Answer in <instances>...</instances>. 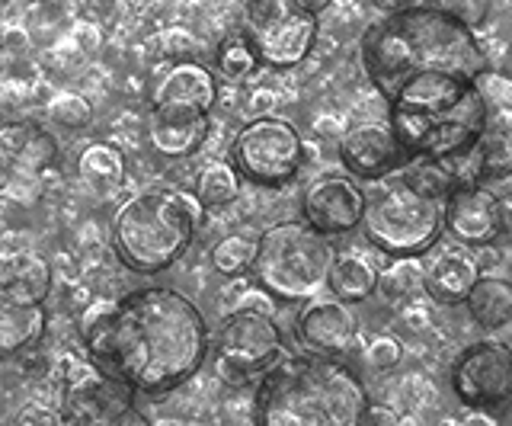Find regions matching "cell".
Returning <instances> with one entry per match:
<instances>
[{"label": "cell", "instance_id": "obj_31", "mask_svg": "<svg viewBox=\"0 0 512 426\" xmlns=\"http://www.w3.org/2000/svg\"><path fill=\"white\" fill-rule=\"evenodd\" d=\"M436 401H439V391L423 375H407L404 382L397 385V404L400 410H407V414H423V410H429Z\"/></svg>", "mask_w": 512, "mask_h": 426}, {"label": "cell", "instance_id": "obj_23", "mask_svg": "<svg viewBox=\"0 0 512 426\" xmlns=\"http://www.w3.org/2000/svg\"><path fill=\"white\" fill-rule=\"evenodd\" d=\"M464 308L480 330H503L512 321V279L480 276L464 298Z\"/></svg>", "mask_w": 512, "mask_h": 426}, {"label": "cell", "instance_id": "obj_21", "mask_svg": "<svg viewBox=\"0 0 512 426\" xmlns=\"http://www.w3.org/2000/svg\"><path fill=\"white\" fill-rule=\"evenodd\" d=\"M48 327L45 305L23 302L0 289V359H13L39 346Z\"/></svg>", "mask_w": 512, "mask_h": 426}, {"label": "cell", "instance_id": "obj_10", "mask_svg": "<svg viewBox=\"0 0 512 426\" xmlns=\"http://www.w3.org/2000/svg\"><path fill=\"white\" fill-rule=\"evenodd\" d=\"M231 164L240 180L256 186H285L304 164V141L285 116H256L231 141Z\"/></svg>", "mask_w": 512, "mask_h": 426}, {"label": "cell", "instance_id": "obj_9", "mask_svg": "<svg viewBox=\"0 0 512 426\" xmlns=\"http://www.w3.org/2000/svg\"><path fill=\"white\" fill-rule=\"evenodd\" d=\"M317 17L295 7V0H244V29L240 36L272 71L298 68L314 52Z\"/></svg>", "mask_w": 512, "mask_h": 426}, {"label": "cell", "instance_id": "obj_44", "mask_svg": "<svg viewBox=\"0 0 512 426\" xmlns=\"http://www.w3.org/2000/svg\"><path fill=\"white\" fill-rule=\"evenodd\" d=\"M157 426H186V423H157Z\"/></svg>", "mask_w": 512, "mask_h": 426}, {"label": "cell", "instance_id": "obj_20", "mask_svg": "<svg viewBox=\"0 0 512 426\" xmlns=\"http://www.w3.org/2000/svg\"><path fill=\"white\" fill-rule=\"evenodd\" d=\"M0 289L23 298V302L45 305V298L55 289V270L32 247L0 250Z\"/></svg>", "mask_w": 512, "mask_h": 426}, {"label": "cell", "instance_id": "obj_12", "mask_svg": "<svg viewBox=\"0 0 512 426\" xmlns=\"http://www.w3.org/2000/svg\"><path fill=\"white\" fill-rule=\"evenodd\" d=\"M452 391L468 410L500 414L512 404V346L503 340L464 346L452 366Z\"/></svg>", "mask_w": 512, "mask_h": 426}, {"label": "cell", "instance_id": "obj_5", "mask_svg": "<svg viewBox=\"0 0 512 426\" xmlns=\"http://www.w3.org/2000/svg\"><path fill=\"white\" fill-rule=\"evenodd\" d=\"M202 222L205 209L196 193L144 189V193L125 199L119 212L112 215V250L132 273H164L189 250Z\"/></svg>", "mask_w": 512, "mask_h": 426}, {"label": "cell", "instance_id": "obj_16", "mask_svg": "<svg viewBox=\"0 0 512 426\" xmlns=\"http://www.w3.org/2000/svg\"><path fill=\"white\" fill-rule=\"evenodd\" d=\"M208 132L212 113H199L189 106H151L148 113V141L160 157H189L196 154Z\"/></svg>", "mask_w": 512, "mask_h": 426}, {"label": "cell", "instance_id": "obj_28", "mask_svg": "<svg viewBox=\"0 0 512 426\" xmlns=\"http://www.w3.org/2000/svg\"><path fill=\"white\" fill-rule=\"evenodd\" d=\"M256 260V238H247V234H228L212 247V266L215 273L237 279L253 270Z\"/></svg>", "mask_w": 512, "mask_h": 426}, {"label": "cell", "instance_id": "obj_7", "mask_svg": "<svg viewBox=\"0 0 512 426\" xmlns=\"http://www.w3.org/2000/svg\"><path fill=\"white\" fill-rule=\"evenodd\" d=\"M359 228L365 231V241L384 257H423L445 228L442 202L413 193L407 183H394L365 202Z\"/></svg>", "mask_w": 512, "mask_h": 426}, {"label": "cell", "instance_id": "obj_25", "mask_svg": "<svg viewBox=\"0 0 512 426\" xmlns=\"http://www.w3.org/2000/svg\"><path fill=\"white\" fill-rule=\"evenodd\" d=\"M423 276H426V266L420 257L391 260V266H384L378 273V295L391 305L410 302V298L423 289Z\"/></svg>", "mask_w": 512, "mask_h": 426}, {"label": "cell", "instance_id": "obj_24", "mask_svg": "<svg viewBox=\"0 0 512 426\" xmlns=\"http://www.w3.org/2000/svg\"><path fill=\"white\" fill-rule=\"evenodd\" d=\"M327 289L336 302L359 305L378 292V273L362 254H352V250L349 254H336L327 273Z\"/></svg>", "mask_w": 512, "mask_h": 426}, {"label": "cell", "instance_id": "obj_38", "mask_svg": "<svg viewBox=\"0 0 512 426\" xmlns=\"http://www.w3.org/2000/svg\"><path fill=\"white\" fill-rule=\"evenodd\" d=\"M375 10L381 17H397V13H410V10H420V7H429L426 0H372Z\"/></svg>", "mask_w": 512, "mask_h": 426}, {"label": "cell", "instance_id": "obj_42", "mask_svg": "<svg viewBox=\"0 0 512 426\" xmlns=\"http://www.w3.org/2000/svg\"><path fill=\"white\" fill-rule=\"evenodd\" d=\"M500 218H503V228L509 231L512 228V199H500Z\"/></svg>", "mask_w": 512, "mask_h": 426}, {"label": "cell", "instance_id": "obj_2", "mask_svg": "<svg viewBox=\"0 0 512 426\" xmlns=\"http://www.w3.org/2000/svg\"><path fill=\"white\" fill-rule=\"evenodd\" d=\"M359 61L388 103L420 74H455L477 84L487 71L477 36L436 7L375 20L359 39Z\"/></svg>", "mask_w": 512, "mask_h": 426}, {"label": "cell", "instance_id": "obj_43", "mask_svg": "<svg viewBox=\"0 0 512 426\" xmlns=\"http://www.w3.org/2000/svg\"><path fill=\"white\" fill-rule=\"evenodd\" d=\"M503 330H509V337H506V340H503V343H509V346H512V321H509V324H506V327H503Z\"/></svg>", "mask_w": 512, "mask_h": 426}, {"label": "cell", "instance_id": "obj_6", "mask_svg": "<svg viewBox=\"0 0 512 426\" xmlns=\"http://www.w3.org/2000/svg\"><path fill=\"white\" fill-rule=\"evenodd\" d=\"M333 247L324 234H317L308 222H279L256 238L253 276L260 289L282 302L311 298L320 286H327L333 266Z\"/></svg>", "mask_w": 512, "mask_h": 426}, {"label": "cell", "instance_id": "obj_33", "mask_svg": "<svg viewBox=\"0 0 512 426\" xmlns=\"http://www.w3.org/2000/svg\"><path fill=\"white\" fill-rule=\"evenodd\" d=\"M490 4L493 0H436V10H442L445 17H452L464 29H480L490 17Z\"/></svg>", "mask_w": 512, "mask_h": 426}, {"label": "cell", "instance_id": "obj_32", "mask_svg": "<svg viewBox=\"0 0 512 426\" xmlns=\"http://www.w3.org/2000/svg\"><path fill=\"white\" fill-rule=\"evenodd\" d=\"M484 151V180H506L512 177V141L503 135H484L480 138Z\"/></svg>", "mask_w": 512, "mask_h": 426}, {"label": "cell", "instance_id": "obj_1", "mask_svg": "<svg viewBox=\"0 0 512 426\" xmlns=\"http://www.w3.org/2000/svg\"><path fill=\"white\" fill-rule=\"evenodd\" d=\"M87 359L132 391L167 394L189 382L212 350L205 314L170 286L96 298L80 314Z\"/></svg>", "mask_w": 512, "mask_h": 426}, {"label": "cell", "instance_id": "obj_19", "mask_svg": "<svg viewBox=\"0 0 512 426\" xmlns=\"http://www.w3.org/2000/svg\"><path fill=\"white\" fill-rule=\"evenodd\" d=\"M218 100V81L199 61H176L154 87L151 106H189L199 113H212Z\"/></svg>", "mask_w": 512, "mask_h": 426}, {"label": "cell", "instance_id": "obj_30", "mask_svg": "<svg viewBox=\"0 0 512 426\" xmlns=\"http://www.w3.org/2000/svg\"><path fill=\"white\" fill-rule=\"evenodd\" d=\"M48 119L58 122L61 129H87L93 122V103L84 97V93L61 90L58 97L48 103Z\"/></svg>", "mask_w": 512, "mask_h": 426}, {"label": "cell", "instance_id": "obj_36", "mask_svg": "<svg viewBox=\"0 0 512 426\" xmlns=\"http://www.w3.org/2000/svg\"><path fill=\"white\" fill-rule=\"evenodd\" d=\"M71 426H154L148 417L141 414L135 404L112 410V414H100V417H84V420H71Z\"/></svg>", "mask_w": 512, "mask_h": 426}, {"label": "cell", "instance_id": "obj_8", "mask_svg": "<svg viewBox=\"0 0 512 426\" xmlns=\"http://www.w3.org/2000/svg\"><path fill=\"white\" fill-rule=\"evenodd\" d=\"M215 375L224 385L244 388L285 359V340L282 330L272 321V314L250 311V308H234L224 314L215 337Z\"/></svg>", "mask_w": 512, "mask_h": 426}, {"label": "cell", "instance_id": "obj_14", "mask_svg": "<svg viewBox=\"0 0 512 426\" xmlns=\"http://www.w3.org/2000/svg\"><path fill=\"white\" fill-rule=\"evenodd\" d=\"M442 222L461 247H487L506 231L500 218V196H493L487 186L455 189L442 202Z\"/></svg>", "mask_w": 512, "mask_h": 426}, {"label": "cell", "instance_id": "obj_34", "mask_svg": "<svg viewBox=\"0 0 512 426\" xmlns=\"http://www.w3.org/2000/svg\"><path fill=\"white\" fill-rule=\"evenodd\" d=\"M13 426H71V417L61 407L45 404V401H26L16 410Z\"/></svg>", "mask_w": 512, "mask_h": 426}, {"label": "cell", "instance_id": "obj_17", "mask_svg": "<svg viewBox=\"0 0 512 426\" xmlns=\"http://www.w3.org/2000/svg\"><path fill=\"white\" fill-rule=\"evenodd\" d=\"M356 327L359 321L352 308L346 302H336V298H314L298 314L301 343L320 356L343 353L352 343V337H356Z\"/></svg>", "mask_w": 512, "mask_h": 426}, {"label": "cell", "instance_id": "obj_11", "mask_svg": "<svg viewBox=\"0 0 512 426\" xmlns=\"http://www.w3.org/2000/svg\"><path fill=\"white\" fill-rule=\"evenodd\" d=\"M55 157L58 141L45 125L32 119L0 125V196L36 202Z\"/></svg>", "mask_w": 512, "mask_h": 426}, {"label": "cell", "instance_id": "obj_22", "mask_svg": "<svg viewBox=\"0 0 512 426\" xmlns=\"http://www.w3.org/2000/svg\"><path fill=\"white\" fill-rule=\"evenodd\" d=\"M77 173H80V180L87 183L90 193L106 199L122 189L128 164H125V154L116 145H109V141H93V145H87L84 154L77 157Z\"/></svg>", "mask_w": 512, "mask_h": 426}, {"label": "cell", "instance_id": "obj_29", "mask_svg": "<svg viewBox=\"0 0 512 426\" xmlns=\"http://www.w3.org/2000/svg\"><path fill=\"white\" fill-rule=\"evenodd\" d=\"M215 65L224 77H228V81H244V77L256 74L260 58H256V52L250 49V42L244 36H228L218 45Z\"/></svg>", "mask_w": 512, "mask_h": 426}, {"label": "cell", "instance_id": "obj_15", "mask_svg": "<svg viewBox=\"0 0 512 426\" xmlns=\"http://www.w3.org/2000/svg\"><path fill=\"white\" fill-rule=\"evenodd\" d=\"M340 157H343V167L349 170V177L375 183L388 177V173H394L407 154L400 148V141L394 138L388 122H362L343 132Z\"/></svg>", "mask_w": 512, "mask_h": 426}, {"label": "cell", "instance_id": "obj_26", "mask_svg": "<svg viewBox=\"0 0 512 426\" xmlns=\"http://www.w3.org/2000/svg\"><path fill=\"white\" fill-rule=\"evenodd\" d=\"M240 196V173L228 161H215L208 164L199 180H196V199L202 202V209H224Z\"/></svg>", "mask_w": 512, "mask_h": 426}, {"label": "cell", "instance_id": "obj_37", "mask_svg": "<svg viewBox=\"0 0 512 426\" xmlns=\"http://www.w3.org/2000/svg\"><path fill=\"white\" fill-rule=\"evenodd\" d=\"M362 426H400V410L391 404H368L362 414Z\"/></svg>", "mask_w": 512, "mask_h": 426}, {"label": "cell", "instance_id": "obj_39", "mask_svg": "<svg viewBox=\"0 0 512 426\" xmlns=\"http://www.w3.org/2000/svg\"><path fill=\"white\" fill-rule=\"evenodd\" d=\"M400 324L413 330V334H423V330H429V314L423 308H404L400 311Z\"/></svg>", "mask_w": 512, "mask_h": 426}, {"label": "cell", "instance_id": "obj_41", "mask_svg": "<svg viewBox=\"0 0 512 426\" xmlns=\"http://www.w3.org/2000/svg\"><path fill=\"white\" fill-rule=\"evenodd\" d=\"M468 426H500V423H496V414H484V410H471Z\"/></svg>", "mask_w": 512, "mask_h": 426}, {"label": "cell", "instance_id": "obj_18", "mask_svg": "<svg viewBox=\"0 0 512 426\" xmlns=\"http://www.w3.org/2000/svg\"><path fill=\"white\" fill-rule=\"evenodd\" d=\"M480 279L477 257L468 247H448L426 263L423 289L439 305H464L474 282Z\"/></svg>", "mask_w": 512, "mask_h": 426}, {"label": "cell", "instance_id": "obj_4", "mask_svg": "<svg viewBox=\"0 0 512 426\" xmlns=\"http://www.w3.org/2000/svg\"><path fill=\"white\" fill-rule=\"evenodd\" d=\"M388 125L407 157L448 161L480 145L490 106L474 81L455 74H420L388 103Z\"/></svg>", "mask_w": 512, "mask_h": 426}, {"label": "cell", "instance_id": "obj_35", "mask_svg": "<svg viewBox=\"0 0 512 426\" xmlns=\"http://www.w3.org/2000/svg\"><path fill=\"white\" fill-rule=\"evenodd\" d=\"M404 359V346H400L394 337H375L372 346H368V366L378 372H391L400 366Z\"/></svg>", "mask_w": 512, "mask_h": 426}, {"label": "cell", "instance_id": "obj_3", "mask_svg": "<svg viewBox=\"0 0 512 426\" xmlns=\"http://www.w3.org/2000/svg\"><path fill=\"white\" fill-rule=\"evenodd\" d=\"M368 401L356 369L333 356H285L256 388V426H362Z\"/></svg>", "mask_w": 512, "mask_h": 426}, {"label": "cell", "instance_id": "obj_27", "mask_svg": "<svg viewBox=\"0 0 512 426\" xmlns=\"http://www.w3.org/2000/svg\"><path fill=\"white\" fill-rule=\"evenodd\" d=\"M400 183H407L413 193L436 199V202H445L455 193L452 173H448V167L442 161H432V157H413L404 170V177H400Z\"/></svg>", "mask_w": 512, "mask_h": 426}, {"label": "cell", "instance_id": "obj_13", "mask_svg": "<svg viewBox=\"0 0 512 426\" xmlns=\"http://www.w3.org/2000/svg\"><path fill=\"white\" fill-rule=\"evenodd\" d=\"M368 196L349 173H324L301 196V218L324 238L349 234L362 225Z\"/></svg>", "mask_w": 512, "mask_h": 426}, {"label": "cell", "instance_id": "obj_40", "mask_svg": "<svg viewBox=\"0 0 512 426\" xmlns=\"http://www.w3.org/2000/svg\"><path fill=\"white\" fill-rule=\"evenodd\" d=\"M295 7L311 13V17H320V13H327L333 7V0H295Z\"/></svg>", "mask_w": 512, "mask_h": 426}]
</instances>
